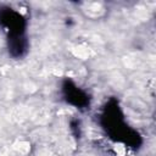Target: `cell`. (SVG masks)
<instances>
[{
  "mask_svg": "<svg viewBox=\"0 0 156 156\" xmlns=\"http://www.w3.org/2000/svg\"><path fill=\"white\" fill-rule=\"evenodd\" d=\"M100 123L112 140L122 143L130 149H139L141 146V135L124 122L123 112L118 100L115 98L105 104L100 116Z\"/></svg>",
  "mask_w": 156,
  "mask_h": 156,
  "instance_id": "1",
  "label": "cell"
},
{
  "mask_svg": "<svg viewBox=\"0 0 156 156\" xmlns=\"http://www.w3.org/2000/svg\"><path fill=\"white\" fill-rule=\"evenodd\" d=\"M28 40L27 37L16 38V39H9L7 40V50L9 54L13 58H21L23 57L28 51Z\"/></svg>",
  "mask_w": 156,
  "mask_h": 156,
  "instance_id": "4",
  "label": "cell"
},
{
  "mask_svg": "<svg viewBox=\"0 0 156 156\" xmlns=\"http://www.w3.org/2000/svg\"><path fill=\"white\" fill-rule=\"evenodd\" d=\"M61 90H62L63 100L67 104L74 106L76 108H79V110H84V108L89 107V105H90L89 95L82 88H79L72 79L66 78L62 82Z\"/></svg>",
  "mask_w": 156,
  "mask_h": 156,
  "instance_id": "3",
  "label": "cell"
},
{
  "mask_svg": "<svg viewBox=\"0 0 156 156\" xmlns=\"http://www.w3.org/2000/svg\"><path fill=\"white\" fill-rule=\"evenodd\" d=\"M69 128H71V132L73 133L74 138L80 136V122L78 119H72L69 122Z\"/></svg>",
  "mask_w": 156,
  "mask_h": 156,
  "instance_id": "5",
  "label": "cell"
},
{
  "mask_svg": "<svg viewBox=\"0 0 156 156\" xmlns=\"http://www.w3.org/2000/svg\"><path fill=\"white\" fill-rule=\"evenodd\" d=\"M0 26L6 33L7 40L27 37L26 28L27 21L26 18L16 10L10 6L1 5L0 6Z\"/></svg>",
  "mask_w": 156,
  "mask_h": 156,
  "instance_id": "2",
  "label": "cell"
}]
</instances>
